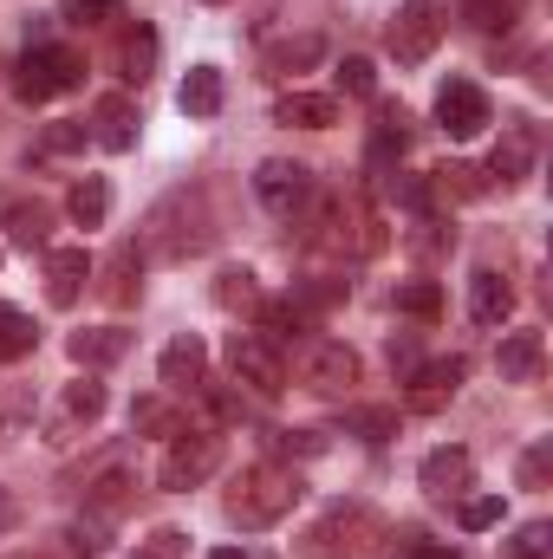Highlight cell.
<instances>
[{"mask_svg":"<svg viewBox=\"0 0 553 559\" xmlns=\"http://www.w3.org/2000/svg\"><path fill=\"white\" fill-rule=\"evenodd\" d=\"M215 215H209V195L202 189H176V195H163L150 215H143L138 241L150 261H163V267H176V261H196V254H209L215 248Z\"/></svg>","mask_w":553,"mask_h":559,"instance_id":"cell-1","label":"cell"},{"mask_svg":"<svg viewBox=\"0 0 553 559\" xmlns=\"http://www.w3.org/2000/svg\"><path fill=\"white\" fill-rule=\"evenodd\" d=\"M293 501H299V475H293V468H274V462H255V468L235 475L222 514H228L242 534H261V527H274V521L293 514Z\"/></svg>","mask_w":553,"mask_h":559,"instance_id":"cell-2","label":"cell"},{"mask_svg":"<svg viewBox=\"0 0 553 559\" xmlns=\"http://www.w3.org/2000/svg\"><path fill=\"white\" fill-rule=\"evenodd\" d=\"M378 540H385L378 514H372L365 501H339V508H326V514L299 534V559H372Z\"/></svg>","mask_w":553,"mask_h":559,"instance_id":"cell-3","label":"cell"},{"mask_svg":"<svg viewBox=\"0 0 553 559\" xmlns=\"http://www.w3.org/2000/svg\"><path fill=\"white\" fill-rule=\"evenodd\" d=\"M313 241L339 248V254H378L385 248V222L372 215L365 195H326L313 209Z\"/></svg>","mask_w":553,"mask_h":559,"instance_id":"cell-4","label":"cell"},{"mask_svg":"<svg viewBox=\"0 0 553 559\" xmlns=\"http://www.w3.org/2000/svg\"><path fill=\"white\" fill-rule=\"evenodd\" d=\"M79 79H85V59H79L72 46H26V52H20V72H13V92H20L26 105H46V98L72 92Z\"/></svg>","mask_w":553,"mask_h":559,"instance_id":"cell-5","label":"cell"},{"mask_svg":"<svg viewBox=\"0 0 553 559\" xmlns=\"http://www.w3.org/2000/svg\"><path fill=\"white\" fill-rule=\"evenodd\" d=\"M215 468H222V436H209V429H176V442H169L156 481H163L169 495H189V488H202Z\"/></svg>","mask_w":553,"mask_h":559,"instance_id":"cell-6","label":"cell"},{"mask_svg":"<svg viewBox=\"0 0 553 559\" xmlns=\"http://www.w3.org/2000/svg\"><path fill=\"white\" fill-rule=\"evenodd\" d=\"M293 365H299V384H306V391H319V397H339V391H352V384H358V352H352V345H339V338H306Z\"/></svg>","mask_w":553,"mask_h":559,"instance_id":"cell-7","label":"cell"},{"mask_svg":"<svg viewBox=\"0 0 553 559\" xmlns=\"http://www.w3.org/2000/svg\"><path fill=\"white\" fill-rule=\"evenodd\" d=\"M255 195H261V209H268V215L293 222V215H306V209H313V169L274 156V163H261V169H255Z\"/></svg>","mask_w":553,"mask_h":559,"instance_id":"cell-8","label":"cell"},{"mask_svg":"<svg viewBox=\"0 0 553 559\" xmlns=\"http://www.w3.org/2000/svg\"><path fill=\"white\" fill-rule=\"evenodd\" d=\"M436 124H443L456 143H469V138H482V131L495 124V105H489V92H482L475 79H449V85L436 92Z\"/></svg>","mask_w":553,"mask_h":559,"instance_id":"cell-9","label":"cell"},{"mask_svg":"<svg viewBox=\"0 0 553 559\" xmlns=\"http://www.w3.org/2000/svg\"><path fill=\"white\" fill-rule=\"evenodd\" d=\"M391 52H398V66H423L430 52H436V39H443V7L436 0H404L398 13H391Z\"/></svg>","mask_w":553,"mask_h":559,"instance_id":"cell-10","label":"cell"},{"mask_svg":"<svg viewBox=\"0 0 553 559\" xmlns=\"http://www.w3.org/2000/svg\"><path fill=\"white\" fill-rule=\"evenodd\" d=\"M228 371H235L248 391H261V397H280V391H286V365H280V352L261 332H235V338H228Z\"/></svg>","mask_w":553,"mask_h":559,"instance_id":"cell-11","label":"cell"},{"mask_svg":"<svg viewBox=\"0 0 553 559\" xmlns=\"http://www.w3.org/2000/svg\"><path fill=\"white\" fill-rule=\"evenodd\" d=\"M98 417H105V384L79 378V384L59 391V404H52V417H46V442L66 449V442H79V429H92Z\"/></svg>","mask_w":553,"mask_h":559,"instance_id":"cell-12","label":"cell"},{"mask_svg":"<svg viewBox=\"0 0 553 559\" xmlns=\"http://www.w3.org/2000/svg\"><path fill=\"white\" fill-rule=\"evenodd\" d=\"M79 488H85V501H92L98 514H118V508L131 501V488H138V468H131L125 449H105V455L79 475Z\"/></svg>","mask_w":553,"mask_h":559,"instance_id":"cell-13","label":"cell"},{"mask_svg":"<svg viewBox=\"0 0 553 559\" xmlns=\"http://www.w3.org/2000/svg\"><path fill=\"white\" fill-rule=\"evenodd\" d=\"M416 481H423L436 501H456V495L475 481V455H469V449H456V442H443V449H430V455H423Z\"/></svg>","mask_w":553,"mask_h":559,"instance_id":"cell-14","label":"cell"},{"mask_svg":"<svg viewBox=\"0 0 553 559\" xmlns=\"http://www.w3.org/2000/svg\"><path fill=\"white\" fill-rule=\"evenodd\" d=\"M138 105L125 98V92H105L98 105H92V143H105L111 156H125L131 143H138Z\"/></svg>","mask_w":553,"mask_h":559,"instance_id":"cell-15","label":"cell"},{"mask_svg":"<svg viewBox=\"0 0 553 559\" xmlns=\"http://www.w3.org/2000/svg\"><path fill=\"white\" fill-rule=\"evenodd\" d=\"M495 371H502V384H541V371H548V338H541V332H508L502 352H495Z\"/></svg>","mask_w":553,"mask_h":559,"instance_id":"cell-16","label":"cell"},{"mask_svg":"<svg viewBox=\"0 0 553 559\" xmlns=\"http://www.w3.org/2000/svg\"><path fill=\"white\" fill-rule=\"evenodd\" d=\"M534 156H541V131H534L528 118H515V124H502V143H495V156H489V176L521 182V176L534 169Z\"/></svg>","mask_w":553,"mask_h":559,"instance_id":"cell-17","label":"cell"},{"mask_svg":"<svg viewBox=\"0 0 553 559\" xmlns=\"http://www.w3.org/2000/svg\"><path fill=\"white\" fill-rule=\"evenodd\" d=\"M66 352H72L79 371H105V365H118V358L131 352V332H125V325H92V332H72Z\"/></svg>","mask_w":553,"mask_h":559,"instance_id":"cell-18","label":"cell"},{"mask_svg":"<svg viewBox=\"0 0 553 559\" xmlns=\"http://www.w3.org/2000/svg\"><path fill=\"white\" fill-rule=\"evenodd\" d=\"M462 378H469L462 358H436V365L411 371V411H443V404L462 391Z\"/></svg>","mask_w":553,"mask_h":559,"instance_id":"cell-19","label":"cell"},{"mask_svg":"<svg viewBox=\"0 0 553 559\" xmlns=\"http://www.w3.org/2000/svg\"><path fill=\"white\" fill-rule=\"evenodd\" d=\"M85 280H92V254L85 248H52L46 254V299L52 306H79Z\"/></svg>","mask_w":553,"mask_h":559,"instance_id":"cell-20","label":"cell"},{"mask_svg":"<svg viewBox=\"0 0 553 559\" xmlns=\"http://www.w3.org/2000/svg\"><path fill=\"white\" fill-rule=\"evenodd\" d=\"M202 371H209V352H202V338H169L163 345V358H156V378L169 384V391H196L202 384Z\"/></svg>","mask_w":553,"mask_h":559,"instance_id":"cell-21","label":"cell"},{"mask_svg":"<svg viewBox=\"0 0 553 559\" xmlns=\"http://www.w3.org/2000/svg\"><path fill=\"white\" fill-rule=\"evenodd\" d=\"M508 312H515V286L482 267V274L469 280V319H475V325H502Z\"/></svg>","mask_w":553,"mask_h":559,"instance_id":"cell-22","label":"cell"},{"mask_svg":"<svg viewBox=\"0 0 553 559\" xmlns=\"http://www.w3.org/2000/svg\"><path fill=\"white\" fill-rule=\"evenodd\" d=\"M274 124L326 131V124H339V105H332V98H319V92H286V98L274 105Z\"/></svg>","mask_w":553,"mask_h":559,"instance_id":"cell-23","label":"cell"},{"mask_svg":"<svg viewBox=\"0 0 553 559\" xmlns=\"http://www.w3.org/2000/svg\"><path fill=\"white\" fill-rule=\"evenodd\" d=\"M222 72L215 66H189V79H183V92H176V105L189 111V118H215L222 111Z\"/></svg>","mask_w":553,"mask_h":559,"instance_id":"cell-24","label":"cell"},{"mask_svg":"<svg viewBox=\"0 0 553 559\" xmlns=\"http://www.w3.org/2000/svg\"><path fill=\"white\" fill-rule=\"evenodd\" d=\"M66 215H72L79 228H105V215H111V182H105V176H85V182H72V195H66Z\"/></svg>","mask_w":553,"mask_h":559,"instance_id":"cell-25","label":"cell"},{"mask_svg":"<svg viewBox=\"0 0 553 559\" xmlns=\"http://www.w3.org/2000/svg\"><path fill=\"white\" fill-rule=\"evenodd\" d=\"M404 143H411V111H404V105H378V124H372V163L385 169L391 156H404Z\"/></svg>","mask_w":553,"mask_h":559,"instance_id":"cell-26","label":"cell"},{"mask_svg":"<svg viewBox=\"0 0 553 559\" xmlns=\"http://www.w3.org/2000/svg\"><path fill=\"white\" fill-rule=\"evenodd\" d=\"M326 59V39L319 33H299V39H280V46H268V72H306V66H319Z\"/></svg>","mask_w":553,"mask_h":559,"instance_id":"cell-27","label":"cell"},{"mask_svg":"<svg viewBox=\"0 0 553 559\" xmlns=\"http://www.w3.org/2000/svg\"><path fill=\"white\" fill-rule=\"evenodd\" d=\"M261 338L268 345H286V338H306V306L299 299H261Z\"/></svg>","mask_w":553,"mask_h":559,"instance_id":"cell-28","label":"cell"},{"mask_svg":"<svg viewBox=\"0 0 553 559\" xmlns=\"http://www.w3.org/2000/svg\"><path fill=\"white\" fill-rule=\"evenodd\" d=\"M46 228H52V209H46V202H13V209H7V235H13L20 248H46Z\"/></svg>","mask_w":553,"mask_h":559,"instance_id":"cell-29","label":"cell"},{"mask_svg":"<svg viewBox=\"0 0 553 559\" xmlns=\"http://www.w3.org/2000/svg\"><path fill=\"white\" fill-rule=\"evenodd\" d=\"M215 306H242V312H261V280L248 274V267H222L215 274Z\"/></svg>","mask_w":553,"mask_h":559,"instance_id":"cell-30","label":"cell"},{"mask_svg":"<svg viewBox=\"0 0 553 559\" xmlns=\"http://www.w3.org/2000/svg\"><path fill=\"white\" fill-rule=\"evenodd\" d=\"M33 345H39V325H33L20 306H7V299H0V365H7V358H26Z\"/></svg>","mask_w":553,"mask_h":559,"instance_id":"cell-31","label":"cell"},{"mask_svg":"<svg viewBox=\"0 0 553 559\" xmlns=\"http://www.w3.org/2000/svg\"><path fill=\"white\" fill-rule=\"evenodd\" d=\"M105 274H111L105 280V299H111V306H131V299H138V241H125Z\"/></svg>","mask_w":553,"mask_h":559,"instance_id":"cell-32","label":"cell"},{"mask_svg":"<svg viewBox=\"0 0 553 559\" xmlns=\"http://www.w3.org/2000/svg\"><path fill=\"white\" fill-rule=\"evenodd\" d=\"M118 66H125V79H131V85H143V79H150V66H156V33H150V26L125 33V46H118Z\"/></svg>","mask_w":553,"mask_h":559,"instance_id":"cell-33","label":"cell"},{"mask_svg":"<svg viewBox=\"0 0 553 559\" xmlns=\"http://www.w3.org/2000/svg\"><path fill=\"white\" fill-rule=\"evenodd\" d=\"M398 312H411V319H443V286L436 280H411V286H398Z\"/></svg>","mask_w":553,"mask_h":559,"instance_id":"cell-34","label":"cell"},{"mask_svg":"<svg viewBox=\"0 0 553 559\" xmlns=\"http://www.w3.org/2000/svg\"><path fill=\"white\" fill-rule=\"evenodd\" d=\"M462 20L495 33V26H515V0H462Z\"/></svg>","mask_w":553,"mask_h":559,"instance_id":"cell-35","label":"cell"},{"mask_svg":"<svg viewBox=\"0 0 553 559\" xmlns=\"http://www.w3.org/2000/svg\"><path fill=\"white\" fill-rule=\"evenodd\" d=\"M125 559H189V540H183L176 527H156V534H150V540H138Z\"/></svg>","mask_w":553,"mask_h":559,"instance_id":"cell-36","label":"cell"},{"mask_svg":"<svg viewBox=\"0 0 553 559\" xmlns=\"http://www.w3.org/2000/svg\"><path fill=\"white\" fill-rule=\"evenodd\" d=\"M339 92H352V98H378V72H372V59H345V66H339Z\"/></svg>","mask_w":553,"mask_h":559,"instance_id":"cell-37","label":"cell"},{"mask_svg":"<svg viewBox=\"0 0 553 559\" xmlns=\"http://www.w3.org/2000/svg\"><path fill=\"white\" fill-rule=\"evenodd\" d=\"M548 475H553V442L541 436V442L521 455V488H548Z\"/></svg>","mask_w":553,"mask_h":559,"instance_id":"cell-38","label":"cell"},{"mask_svg":"<svg viewBox=\"0 0 553 559\" xmlns=\"http://www.w3.org/2000/svg\"><path fill=\"white\" fill-rule=\"evenodd\" d=\"M469 534H482V527H495L502 521V495H475V501H462V514H456Z\"/></svg>","mask_w":553,"mask_h":559,"instance_id":"cell-39","label":"cell"},{"mask_svg":"<svg viewBox=\"0 0 553 559\" xmlns=\"http://www.w3.org/2000/svg\"><path fill=\"white\" fill-rule=\"evenodd\" d=\"M66 7V20H79V26H98V20H118L125 13V0H59Z\"/></svg>","mask_w":553,"mask_h":559,"instance_id":"cell-40","label":"cell"},{"mask_svg":"<svg viewBox=\"0 0 553 559\" xmlns=\"http://www.w3.org/2000/svg\"><path fill=\"white\" fill-rule=\"evenodd\" d=\"M352 429H365V442H391L398 436V411H352Z\"/></svg>","mask_w":553,"mask_h":559,"instance_id":"cell-41","label":"cell"},{"mask_svg":"<svg viewBox=\"0 0 553 559\" xmlns=\"http://www.w3.org/2000/svg\"><path fill=\"white\" fill-rule=\"evenodd\" d=\"M92 143V124H52L46 138H39V150L46 156H66V150H85Z\"/></svg>","mask_w":553,"mask_h":559,"instance_id":"cell-42","label":"cell"},{"mask_svg":"<svg viewBox=\"0 0 553 559\" xmlns=\"http://www.w3.org/2000/svg\"><path fill=\"white\" fill-rule=\"evenodd\" d=\"M436 189H443V195H449V189H456V195H482V176H475L469 163H443V169H436Z\"/></svg>","mask_w":553,"mask_h":559,"instance_id":"cell-43","label":"cell"},{"mask_svg":"<svg viewBox=\"0 0 553 559\" xmlns=\"http://www.w3.org/2000/svg\"><path fill=\"white\" fill-rule=\"evenodd\" d=\"M548 540H553V527H548V521L521 527V540H515V559H541V554H548Z\"/></svg>","mask_w":553,"mask_h":559,"instance_id":"cell-44","label":"cell"},{"mask_svg":"<svg viewBox=\"0 0 553 559\" xmlns=\"http://www.w3.org/2000/svg\"><path fill=\"white\" fill-rule=\"evenodd\" d=\"M274 449H286V455H319L326 442H319L313 429H280V436H274Z\"/></svg>","mask_w":553,"mask_h":559,"instance_id":"cell-45","label":"cell"},{"mask_svg":"<svg viewBox=\"0 0 553 559\" xmlns=\"http://www.w3.org/2000/svg\"><path fill=\"white\" fill-rule=\"evenodd\" d=\"M385 559H456L449 547H436V540H416V534H404V547H391Z\"/></svg>","mask_w":553,"mask_h":559,"instance_id":"cell-46","label":"cell"},{"mask_svg":"<svg viewBox=\"0 0 553 559\" xmlns=\"http://www.w3.org/2000/svg\"><path fill=\"white\" fill-rule=\"evenodd\" d=\"M131 423H138V429H176V411H169V404H138Z\"/></svg>","mask_w":553,"mask_h":559,"instance_id":"cell-47","label":"cell"},{"mask_svg":"<svg viewBox=\"0 0 553 559\" xmlns=\"http://www.w3.org/2000/svg\"><path fill=\"white\" fill-rule=\"evenodd\" d=\"M13 521H20V501H13V495H7V488H0V534H7V527H13Z\"/></svg>","mask_w":553,"mask_h":559,"instance_id":"cell-48","label":"cell"},{"mask_svg":"<svg viewBox=\"0 0 553 559\" xmlns=\"http://www.w3.org/2000/svg\"><path fill=\"white\" fill-rule=\"evenodd\" d=\"M209 559H255V554H235V547H222V554H209Z\"/></svg>","mask_w":553,"mask_h":559,"instance_id":"cell-49","label":"cell"},{"mask_svg":"<svg viewBox=\"0 0 553 559\" xmlns=\"http://www.w3.org/2000/svg\"><path fill=\"white\" fill-rule=\"evenodd\" d=\"M13 559H33V554H13Z\"/></svg>","mask_w":553,"mask_h":559,"instance_id":"cell-50","label":"cell"}]
</instances>
